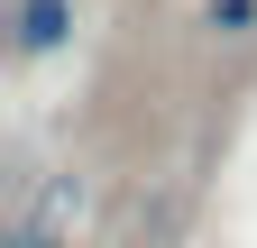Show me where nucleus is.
<instances>
[{"mask_svg": "<svg viewBox=\"0 0 257 248\" xmlns=\"http://www.w3.org/2000/svg\"><path fill=\"white\" fill-rule=\"evenodd\" d=\"M211 28H220V37H248V28H257V0H211Z\"/></svg>", "mask_w": 257, "mask_h": 248, "instance_id": "obj_3", "label": "nucleus"}, {"mask_svg": "<svg viewBox=\"0 0 257 248\" xmlns=\"http://www.w3.org/2000/svg\"><path fill=\"white\" fill-rule=\"evenodd\" d=\"M10 28H19V55H55L64 37H74V0H19Z\"/></svg>", "mask_w": 257, "mask_h": 248, "instance_id": "obj_2", "label": "nucleus"}, {"mask_svg": "<svg viewBox=\"0 0 257 248\" xmlns=\"http://www.w3.org/2000/svg\"><path fill=\"white\" fill-rule=\"evenodd\" d=\"M74 211H83V184H46V193L19 211L10 248H74Z\"/></svg>", "mask_w": 257, "mask_h": 248, "instance_id": "obj_1", "label": "nucleus"}]
</instances>
